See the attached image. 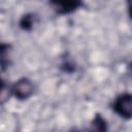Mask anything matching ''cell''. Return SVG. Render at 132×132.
<instances>
[{
	"label": "cell",
	"instance_id": "1",
	"mask_svg": "<svg viewBox=\"0 0 132 132\" xmlns=\"http://www.w3.org/2000/svg\"><path fill=\"white\" fill-rule=\"evenodd\" d=\"M111 109L121 119H132V94L124 92L118 95L111 103Z\"/></svg>",
	"mask_w": 132,
	"mask_h": 132
},
{
	"label": "cell",
	"instance_id": "2",
	"mask_svg": "<svg viewBox=\"0 0 132 132\" xmlns=\"http://www.w3.org/2000/svg\"><path fill=\"white\" fill-rule=\"evenodd\" d=\"M35 91V86L33 81L27 77H22L18 79L10 88V94L20 101L28 100Z\"/></svg>",
	"mask_w": 132,
	"mask_h": 132
},
{
	"label": "cell",
	"instance_id": "3",
	"mask_svg": "<svg viewBox=\"0 0 132 132\" xmlns=\"http://www.w3.org/2000/svg\"><path fill=\"white\" fill-rule=\"evenodd\" d=\"M59 14H70L82 6V0H48Z\"/></svg>",
	"mask_w": 132,
	"mask_h": 132
},
{
	"label": "cell",
	"instance_id": "4",
	"mask_svg": "<svg viewBox=\"0 0 132 132\" xmlns=\"http://www.w3.org/2000/svg\"><path fill=\"white\" fill-rule=\"evenodd\" d=\"M107 121L100 114V113H96L94 119L91 121L90 127L92 130H96V131H106L107 130Z\"/></svg>",
	"mask_w": 132,
	"mask_h": 132
},
{
	"label": "cell",
	"instance_id": "5",
	"mask_svg": "<svg viewBox=\"0 0 132 132\" xmlns=\"http://www.w3.org/2000/svg\"><path fill=\"white\" fill-rule=\"evenodd\" d=\"M35 23V15L33 13H26L20 20V28L24 31H30Z\"/></svg>",
	"mask_w": 132,
	"mask_h": 132
},
{
	"label": "cell",
	"instance_id": "6",
	"mask_svg": "<svg viewBox=\"0 0 132 132\" xmlns=\"http://www.w3.org/2000/svg\"><path fill=\"white\" fill-rule=\"evenodd\" d=\"M9 47L10 45L7 43H2L0 46V52H1V68L2 71L5 70L6 67V59L8 58V53H9Z\"/></svg>",
	"mask_w": 132,
	"mask_h": 132
},
{
	"label": "cell",
	"instance_id": "7",
	"mask_svg": "<svg viewBox=\"0 0 132 132\" xmlns=\"http://www.w3.org/2000/svg\"><path fill=\"white\" fill-rule=\"evenodd\" d=\"M128 5H132V0H129V2H128Z\"/></svg>",
	"mask_w": 132,
	"mask_h": 132
},
{
	"label": "cell",
	"instance_id": "8",
	"mask_svg": "<svg viewBox=\"0 0 132 132\" xmlns=\"http://www.w3.org/2000/svg\"><path fill=\"white\" fill-rule=\"evenodd\" d=\"M130 67H131V69H132V62H131V64H130Z\"/></svg>",
	"mask_w": 132,
	"mask_h": 132
}]
</instances>
